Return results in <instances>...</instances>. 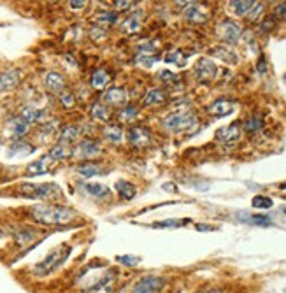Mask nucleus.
Segmentation results:
<instances>
[{"label": "nucleus", "mask_w": 286, "mask_h": 293, "mask_svg": "<svg viewBox=\"0 0 286 293\" xmlns=\"http://www.w3.org/2000/svg\"><path fill=\"white\" fill-rule=\"evenodd\" d=\"M28 216L41 225H69L78 218V212L71 207L58 206V204H37L28 209Z\"/></svg>", "instance_id": "nucleus-1"}, {"label": "nucleus", "mask_w": 286, "mask_h": 293, "mask_svg": "<svg viewBox=\"0 0 286 293\" xmlns=\"http://www.w3.org/2000/svg\"><path fill=\"white\" fill-rule=\"evenodd\" d=\"M18 195L25 199H37V200H58L64 197L62 190L53 183L46 185H34V183H23L18 186Z\"/></svg>", "instance_id": "nucleus-2"}, {"label": "nucleus", "mask_w": 286, "mask_h": 293, "mask_svg": "<svg viewBox=\"0 0 286 293\" xmlns=\"http://www.w3.org/2000/svg\"><path fill=\"white\" fill-rule=\"evenodd\" d=\"M71 251H72L71 246H67V244H62V246L54 248L42 262H39L37 265L34 267V274L35 276H47V274H51L53 270L60 269V267L64 265L65 260H67V256L71 255Z\"/></svg>", "instance_id": "nucleus-3"}, {"label": "nucleus", "mask_w": 286, "mask_h": 293, "mask_svg": "<svg viewBox=\"0 0 286 293\" xmlns=\"http://www.w3.org/2000/svg\"><path fill=\"white\" fill-rule=\"evenodd\" d=\"M197 125V116L192 112H172L163 120V127L170 132H183Z\"/></svg>", "instance_id": "nucleus-4"}, {"label": "nucleus", "mask_w": 286, "mask_h": 293, "mask_svg": "<svg viewBox=\"0 0 286 293\" xmlns=\"http://www.w3.org/2000/svg\"><path fill=\"white\" fill-rule=\"evenodd\" d=\"M165 288V279L160 276H146L134 286L132 293H160Z\"/></svg>", "instance_id": "nucleus-5"}, {"label": "nucleus", "mask_w": 286, "mask_h": 293, "mask_svg": "<svg viewBox=\"0 0 286 293\" xmlns=\"http://www.w3.org/2000/svg\"><path fill=\"white\" fill-rule=\"evenodd\" d=\"M127 139L135 148H146V146H149L153 142L151 132L146 127H132L127 134Z\"/></svg>", "instance_id": "nucleus-6"}, {"label": "nucleus", "mask_w": 286, "mask_h": 293, "mask_svg": "<svg viewBox=\"0 0 286 293\" xmlns=\"http://www.w3.org/2000/svg\"><path fill=\"white\" fill-rule=\"evenodd\" d=\"M193 74H195V78L202 83L211 81V79L216 76L214 62L209 60V58H200V60L195 64V67H193Z\"/></svg>", "instance_id": "nucleus-7"}, {"label": "nucleus", "mask_w": 286, "mask_h": 293, "mask_svg": "<svg viewBox=\"0 0 286 293\" xmlns=\"http://www.w3.org/2000/svg\"><path fill=\"white\" fill-rule=\"evenodd\" d=\"M218 35H219V37H221L225 42L236 44L237 41H239V37H241V27L236 23V21L226 20V21H223V23H219V27H218Z\"/></svg>", "instance_id": "nucleus-8"}, {"label": "nucleus", "mask_w": 286, "mask_h": 293, "mask_svg": "<svg viewBox=\"0 0 286 293\" xmlns=\"http://www.w3.org/2000/svg\"><path fill=\"white\" fill-rule=\"evenodd\" d=\"M115 283H116V272L109 270V272H105L93 286L88 288L86 293H111L112 288H115Z\"/></svg>", "instance_id": "nucleus-9"}, {"label": "nucleus", "mask_w": 286, "mask_h": 293, "mask_svg": "<svg viewBox=\"0 0 286 293\" xmlns=\"http://www.w3.org/2000/svg\"><path fill=\"white\" fill-rule=\"evenodd\" d=\"M54 160L51 158L49 155L42 156V158L35 160V162H32L30 165L27 167V170H25V175L27 178H35V175H42L46 174L47 170H49V167L53 165Z\"/></svg>", "instance_id": "nucleus-10"}, {"label": "nucleus", "mask_w": 286, "mask_h": 293, "mask_svg": "<svg viewBox=\"0 0 286 293\" xmlns=\"http://www.w3.org/2000/svg\"><path fill=\"white\" fill-rule=\"evenodd\" d=\"M102 153V148L98 142L91 141V139H84L78 144V155L81 158H95Z\"/></svg>", "instance_id": "nucleus-11"}, {"label": "nucleus", "mask_w": 286, "mask_h": 293, "mask_svg": "<svg viewBox=\"0 0 286 293\" xmlns=\"http://www.w3.org/2000/svg\"><path fill=\"white\" fill-rule=\"evenodd\" d=\"M20 79H21V74L20 71H6L0 74V91H9V90H14V88L20 84Z\"/></svg>", "instance_id": "nucleus-12"}, {"label": "nucleus", "mask_w": 286, "mask_h": 293, "mask_svg": "<svg viewBox=\"0 0 286 293\" xmlns=\"http://www.w3.org/2000/svg\"><path fill=\"white\" fill-rule=\"evenodd\" d=\"M104 100L107 102L109 105H125L127 104V91L122 86H115L109 88L104 93Z\"/></svg>", "instance_id": "nucleus-13"}, {"label": "nucleus", "mask_w": 286, "mask_h": 293, "mask_svg": "<svg viewBox=\"0 0 286 293\" xmlns=\"http://www.w3.org/2000/svg\"><path fill=\"white\" fill-rule=\"evenodd\" d=\"M44 84L51 93H64L65 90V79L58 72H47L44 78Z\"/></svg>", "instance_id": "nucleus-14"}, {"label": "nucleus", "mask_w": 286, "mask_h": 293, "mask_svg": "<svg viewBox=\"0 0 286 293\" xmlns=\"http://www.w3.org/2000/svg\"><path fill=\"white\" fill-rule=\"evenodd\" d=\"M167 102V91L162 90V88H153L148 93L142 97V105H162Z\"/></svg>", "instance_id": "nucleus-15"}, {"label": "nucleus", "mask_w": 286, "mask_h": 293, "mask_svg": "<svg viewBox=\"0 0 286 293\" xmlns=\"http://www.w3.org/2000/svg\"><path fill=\"white\" fill-rule=\"evenodd\" d=\"M20 118L25 120L28 125H30V123H39V122H42V120L46 118V111H44V109L34 107V105H28V107L21 109Z\"/></svg>", "instance_id": "nucleus-16"}, {"label": "nucleus", "mask_w": 286, "mask_h": 293, "mask_svg": "<svg viewBox=\"0 0 286 293\" xmlns=\"http://www.w3.org/2000/svg\"><path fill=\"white\" fill-rule=\"evenodd\" d=\"M102 134H104V137L107 139V142H111V144L118 146L122 144L123 141V127L118 125V123H112V125H107L102 130Z\"/></svg>", "instance_id": "nucleus-17"}, {"label": "nucleus", "mask_w": 286, "mask_h": 293, "mask_svg": "<svg viewBox=\"0 0 286 293\" xmlns=\"http://www.w3.org/2000/svg\"><path fill=\"white\" fill-rule=\"evenodd\" d=\"M241 135V125L239 123H232V125L221 128V130H218V134H216V137L219 139V141H225V142H234L237 141Z\"/></svg>", "instance_id": "nucleus-18"}, {"label": "nucleus", "mask_w": 286, "mask_h": 293, "mask_svg": "<svg viewBox=\"0 0 286 293\" xmlns=\"http://www.w3.org/2000/svg\"><path fill=\"white\" fill-rule=\"evenodd\" d=\"M185 16H186V20L192 21V23H204V21H207V13H204L202 7L197 2H193L190 7H186Z\"/></svg>", "instance_id": "nucleus-19"}, {"label": "nucleus", "mask_w": 286, "mask_h": 293, "mask_svg": "<svg viewBox=\"0 0 286 293\" xmlns=\"http://www.w3.org/2000/svg\"><path fill=\"white\" fill-rule=\"evenodd\" d=\"M28 123L25 120H21L20 116L18 118H13L9 123H7V130L13 137H23V135L28 134Z\"/></svg>", "instance_id": "nucleus-20"}, {"label": "nucleus", "mask_w": 286, "mask_h": 293, "mask_svg": "<svg viewBox=\"0 0 286 293\" xmlns=\"http://www.w3.org/2000/svg\"><path fill=\"white\" fill-rule=\"evenodd\" d=\"M234 107H236V105H234V102L221 98V100H216L214 104L209 107V112H211V114H214V116H218V118H221V116L230 114V112L234 111Z\"/></svg>", "instance_id": "nucleus-21"}, {"label": "nucleus", "mask_w": 286, "mask_h": 293, "mask_svg": "<svg viewBox=\"0 0 286 293\" xmlns=\"http://www.w3.org/2000/svg\"><path fill=\"white\" fill-rule=\"evenodd\" d=\"M34 151H35V148L28 144V142H14V144H11V148L7 149V155H9L11 158H18V156L32 155Z\"/></svg>", "instance_id": "nucleus-22"}, {"label": "nucleus", "mask_w": 286, "mask_h": 293, "mask_svg": "<svg viewBox=\"0 0 286 293\" xmlns=\"http://www.w3.org/2000/svg\"><path fill=\"white\" fill-rule=\"evenodd\" d=\"M111 81V76L107 74V71H104V69H98V71H95L93 74H91V88L93 90H104L105 86H107V83Z\"/></svg>", "instance_id": "nucleus-23"}, {"label": "nucleus", "mask_w": 286, "mask_h": 293, "mask_svg": "<svg viewBox=\"0 0 286 293\" xmlns=\"http://www.w3.org/2000/svg\"><path fill=\"white\" fill-rule=\"evenodd\" d=\"M35 236H37V233H35L34 230L20 228V230H16V232H14V243H16V246L23 248V246H27V244L34 243Z\"/></svg>", "instance_id": "nucleus-24"}, {"label": "nucleus", "mask_w": 286, "mask_h": 293, "mask_svg": "<svg viewBox=\"0 0 286 293\" xmlns=\"http://www.w3.org/2000/svg\"><path fill=\"white\" fill-rule=\"evenodd\" d=\"M116 192L120 193V197H122L123 200H132L135 197V193H137V190H135V186L132 185V183L125 181V179H120V181L116 183Z\"/></svg>", "instance_id": "nucleus-25"}, {"label": "nucleus", "mask_w": 286, "mask_h": 293, "mask_svg": "<svg viewBox=\"0 0 286 293\" xmlns=\"http://www.w3.org/2000/svg\"><path fill=\"white\" fill-rule=\"evenodd\" d=\"M255 6H256V2H253V0H234V2H230V7H232V11L237 16H246V14H249Z\"/></svg>", "instance_id": "nucleus-26"}, {"label": "nucleus", "mask_w": 286, "mask_h": 293, "mask_svg": "<svg viewBox=\"0 0 286 293\" xmlns=\"http://www.w3.org/2000/svg\"><path fill=\"white\" fill-rule=\"evenodd\" d=\"M81 135V128L76 127V125H67L62 128L60 132V142L67 144V142H76Z\"/></svg>", "instance_id": "nucleus-27"}, {"label": "nucleus", "mask_w": 286, "mask_h": 293, "mask_svg": "<svg viewBox=\"0 0 286 293\" xmlns=\"http://www.w3.org/2000/svg\"><path fill=\"white\" fill-rule=\"evenodd\" d=\"M142 27V13H135L132 16H128L127 20L123 21V28L128 32V34H135L139 32Z\"/></svg>", "instance_id": "nucleus-28"}, {"label": "nucleus", "mask_w": 286, "mask_h": 293, "mask_svg": "<svg viewBox=\"0 0 286 293\" xmlns=\"http://www.w3.org/2000/svg\"><path fill=\"white\" fill-rule=\"evenodd\" d=\"M76 170H78V174L83 175V178H93V175L100 174V167H98L97 163H93V162L79 163V165L76 167Z\"/></svg>", "instance_id": "nucleus-29"}, {"label": "nucleus", "mask_w": 286, "mask_h": 293, "mask_svg": "<svg viewBox=\"0 0 286 293\" xmlns=\"http://www.w3.org/2000/svg\"><path fill=\"white\" fill-rule=\"evenodd\" d=\"M263 128V118L260 114H251L244 123V130L248 134H256Z\"/></svg>", "instance_id": "nucleus-30"}, {"label": "nucleus", "mask_w": 286, "mask_h": 293, "mask_svg": "<svg viewBox=\"0 0 286 293\" xmlns=\"http://www.w3.org/2000/svg\"><path fill=\"white\" fill-rule=\"evenodd\" d=\"M84 192L88 195L95 197V199H104V197H109V190L102 185H97V183H88L84 185Z\"/></svg>", "instance_id": "nucleus-31"}, {"label": "nucleus", "mask_w": 286, "mask_h": 293, "mask_svg": "<svg viewBox=\"0 0 286 293\" xmlns=\"http://www.w3.org/2000/svg\"><path fill=\"white\" fill-rule=\"evenodd\" d=\"M71 149L67 148V144H64V142H58L56 146H53L51 148V151L47 153V155L51 156V158L56 162V160H64V158H67V156H71Z\"/></svg>", "instance_id": "nucleus-32"}, {"label": "nucleus", "mask_w": 286, "mask_h": 293, "mask_svg": "<svg viewBox=\"0 0 286 293\" xmlns=\"http://www.w3.org/2000/svg\"><path fill=\"white\" fill-rule=\"evenodd\" d=\"M212 54L218 56L219 60L226 62V64H236L237 62L236 53H232V51H230L228 47H225V46H219V47H216V49H212Z\"/></svg>", "instance_id": "nucleus-33"}, {"label": "nucleus", "mask_w": 286, "mask_h": 293, "mask_svg": "<svg viewBox=\"0 0 286 293\" xmlns=\"http://www.w3.org/2000/svg\"><path fill=\"white\" fill-rule=\"evenodd\" d=\"M91 116H93L95 120H100V122H107L109 120V109L105 107L104 104L97 102V104L91 105Z\"/></svg>", "instance_id": "nucleus-34"}, {"label": "nucleus", "mask_w": 286, "mask_h": 293, "mask_svg": "<svg viewBox=\"0 0 286 293\" xmlns=\"http://www.w3.org/2000/svg\"><path fill=\"white\" fill-rule=\"evenodd\" d=\"M251 206L255 207V209H270V207L274 206V202H272V199H269V197L256 195V197H253Z\"/></svg>", "instance_id": "nucleus-35"}, {"label": "nucleus", "mask_w": 286, "mask_h": 293, "mask_svg": "<svg viewBox=\"0 0 286 293\" xmlns=\"http://www.w3.org/2000/svg\"><path fill=\"white\" fill-rule=\"evenodd\" d=\"M186 223H190V219H167V221H156L153 223V228H167V226H181V225H186Z\"/></svg>", "instance_id": "nucleus-36"}, {"label": "nucleus", "mask_w": 286, "mask_h": 293, "mask_svg": "<svg viewBox=\"0 0 286 293\" xmlns=\"http://www.w3.org/2000/svg\"><path fill=\"white\" fill-rule=\"evenodd\" d=\"M241 219L246 221V223H251V225H260V226H269L270 225V218H267V216H248V218L241 216Z\"/></svg>", "instance_id": "nucleus-37"}, {"label": "nucleus", "mask_w": 286, "mask_h": 293, "mask_svg": "<svg viewBox=\"0 0 286 293\" xmlns=\"http://www.w3.org/2000/svg\"><path fill=\"white\" fill-rule=\"evenodd\" d=\"M97 21H100V23H116V21H118V14L109 13V11H105V13H98Z\"/></svg>", "instance_id": "nucleus-38"}, {"label": "nucleus", "mask_w": 286, "mask_h": 293, "mask_svg": "<svg viewBox=\"0 0 286 293\" xmlns=\"http://www.w3.org/2000/svg\"><path fill=\"white\" fill-rule=\"evenodd\" d=\"M116 262L122 263V265L134 267V265H137V263L141 262V258H137V256H132V255H123V256H118V258H116Z\"/></svg>", "instance_id": "nucleus-39"}, {"label": "nucleus", "mask_w": 286, "mask_h": 293, "mask_svg": "<svg viewBox=\"0 0 286 293\" xmlns=\"http://www.w3.org/2000/svg\"><path fill=\"white\" fill-rule=\"evenodd\" d=\"M160 79H162L165 84H168V86H172V84H178V81H179L178 74H172V72H168V71L160 72Z\"/></svg>", "instance_id": "nucleus-40"}, {"label": "nucleus", "mask_w": 286, "mask_h": 293, "mask_svg": "<svg viewBox=\"0 0 286 293\" xmlns=\"http://www.w3.org/2000/svg\"><path fill=\"white\" fill-rule=\"evenodd\" d=\"M60 104L64 105V107H72V105L76 104V100H74V95L72 93H69V91H64V93H60Z\"/></svg>", "instance_id": "nucleus-41"}, {"label": "nucleus", "mask_w": 286, "mask_h": 293, "mask_svg": "<svg viewBox=\"0 0 286 293\" xmlns=\"http://www.w3.org/2000/svg\"><path fill=\"white\" fill-rule=\"evenodd\" d=\"M123 116V120L125 122H132V120L137 116V109L134 107V105H127V107L122 111V114H120V118Z\"/></svg>", "instance_id": "nucleus-42"}, {"label": "nucleus", "mask_w": 286, "mask_h": 293, "mask_svg": "<svg viewBox=\"0 0 286 293\" xmlns=\"http://www.w3.org/2000/svg\"><path fill=\"white\" fill-rule=\"evenodd\" d=\"M263 13V4H260V2H256V6L253 7V11L249 13V20L251 21H256L260 18V14Z\"/></svg>", "instance_id": "nucleus-43"}, {"label": "nucleus", "mask_w": 286, "mask_h": 293, "mask_svg": "<svg viewBox=\"0 0 286 293\" xmlns=\"http://www.w3.org/2000/svg\"><path fill=\"white\" fill-rule=\"evenodd\" d=\"M274 16L279 18V20H284L286 18V2H281L274 7Z\"/></svg>", "instance_id": "nucleus-44"}, {"label": "nucleus", "mask_w": 286, "mask_h": 293, "mask_svg": "<svg viewBox=\"0 0 286 293\" xmlns=\"http://www.w3.org/2000/svg\"><path fill=\"white\" fill-rule=\"evenodd\" d=\"M132 6H134V2H130V0H116L115 2V7L118 11H127V9H130Z\"/></svg>", "instance_id": "nucleus-45"}, {"label": "nucleus", "mask_w": 286, "mask_h": 293, "mask_svg": "<svg viewBox=\"0 0 286 293\" xmlns=\"http://www.w3.org/2000/svg\"><path fill=\"white\" fill-rule=\"evenodd\" d=\"M69 4H71V9H83V7L86 6V2H84V0H79V2L72 0V2H69Z\"/></svg>", "instance_id": "nucleus-46"}, {"label": "nucleus", "mask_w": 286, "mask_h": 293, "mask_svg": "<svg viewBox=\"0 0 286 293\" xmlns=\"http://www.w3.org/2000/svg\"><path fill=\"white\" fill-rule=\"evenodd\" d=\"M265 71H267L265 60H263V58H260V62H258V72H265Z\"/></svg>", "instance_id": "nucleus-47"}, {"label": "nucleus", "mask_w": 286, "mask_h": 293, "mask_svg": "<svg viewBox=\"0 0 286 293\" xmlns=\"http://www.w3.org/2000/svg\"><path fill=\"white\" fill-rule=\"evenodd\" d=\"M197 230L204 232V230H216V228H214V226H209V225H197Z\"/></svg>", "instance_id": "nucleus-48"}, {"label": "nucleus", "mask_w": 286, "mask_h": 293, "mask_svg": "<svg viewBox=\"0 0 286 293\" xmlns=\"http://www.w3.org/2000/svg\"><path fill=\"white\" fill-rule=\"evenodd\" d=\"M205 293H221V291H218V290H211V291H205Z\"/></svg>", "instance_id": "nucleus-49"}, {"label": "nucleus", "mask_w": 286, "mask_h": 293, "mask_svg": "<svg viewBox=\"0 0 286 293\" xmlns=\"http://www.w3.org/2000/svg\"><path fill=\"white\" fill-rule=\"evenodd\" d=\"M281 211H283V212H284V214H286V206H283V209H281Z\"/></svg>", "instance_id": "nucleus-50"}]
</instances>
